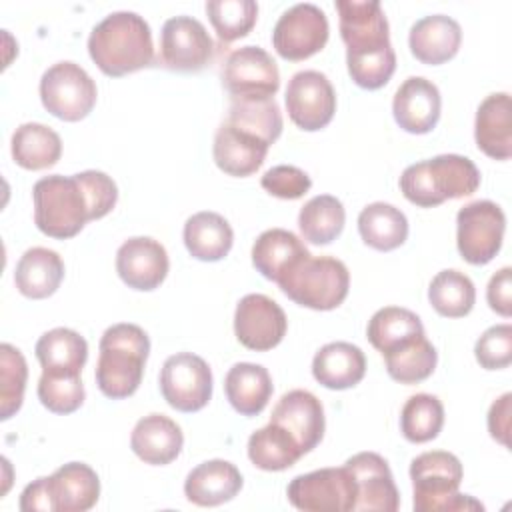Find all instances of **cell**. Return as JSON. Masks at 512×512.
I'll use <instances>...</instances> for the list:
<instances>
[{
	"mask_svg": "<svg viewBox=\"0 0 512 512\" xmlns=\"http://www.w3.org/2000/svg\"><path fill=\"white\" fill-rule=\"evenodd\" d=\"M34 224L56 240L76 236L86 222L104 218L118 200L116 182L100 170H84L72 176L52 174L32 188Z\"/></svg>",
	"mask_w": 512,
	"mask_h": 512,
	"instance_id": "1",
	"label": "cell"
},
{
	"mask_svg": "<svg viewBox=\"0 0 512 512\" xmlns=\"http://www.w3.org/2000/svg\"><path fill=\"white\" fill-rule=\"evenodd\" d=\"M88 54L100 72L112 78L148 68L154 62L152 30L136 12H112L92 28Z\"/></svg>",
	"mask_w": 512,
	"mask_h": 512,
	"instance_id": "2",
	"label": "cell"
},
{
	"mask_svg": "<svg viewBox=\"0 0 512 512\" xmlns=\"http://www.w3.org/2000/svg\"><path fill=\"white\" fill-rule=\"evenodd\" d=\"M98 350V390L112 400L132 396L142 382L144 366L150 354L148 334L136 324L120 322L104 330Z\"/></svg>",
	"mask_w": 512,
	"mask_h": 512,
	"instance_id": "3",
	"label": "cell"
},
{
	"mask_svg": "<svg viewBox=\"0 0 512 512\" xmlns=\"http://www.w3.org/2000/svg\"><path fill=\"white\" fill-rule=\"evenodd\" d=\"M480 186V170L460 154H440L404 168L400 190L420 208H432L444 200L470 196Z\"/></svg>",
	"mask_w": 512,
	"mask_h": 512,
	"instance_id": "4",
	"label": "cell"
},
{
	"mask_svg": "<svg viewBox=\"0 0 512 512\" xmlns=\"http://www.w3.org/2000/svg\"><path fill=\"white\" fill-rule=\"evenodd\" d=\"M464 470L452 452L430 450L410 462L416 512H468L484 510L470 494H460Z\"/></svg>",
	"mask_w": 512,
	"mask_h": 512,
	"instance_id": "5",
	"label": "cell"
},
{
	"mask_svg": "<svg viewBox=\"0 0 512 512\" xmlns=\"http://www.w3.org/2000/svg\"><path fill=\"white\" fill-rule=\"evenodd\" d=\"M276 284L292 302L304 308L334 310L348 296L350 272L338 258L310 254Z\"/></svg>",
	"mask_w": 512,
	"mask_h": 512,
	"instance_id": "6",
	"label": "cell"
},
{
	"mask_svg": "<svg viewBox=\"0 0 512 512\" xmlns=\"http://www.w3.org/2000/svg\"><path fill=\"white\" fill-rule=\"evenodd\" d=\"M96 98V82L76 62H56L40 78L42 106L64 122L86 118L92 112Z\"/></svg>",
	"mask_w": 512,
	"mask_h": 512,
	"instance_id": "7",
	"label": "cell"
},
{
	"mask_svg": "<svg viewBox=\"0 0 512 512\" xmlns=\"http://www.w3.org/2000/svg\"><path fill=\"white\" fill-rule=\"evenodd\" d=\"M506 216L492 200H474L456 214V246L474 266L488 264L502 248Z\"/></svg>",
	"mask_w": 512,
	"mask_h": 512,
	"instance_id": "8",
	"label": "cell"
},
{
	"mask_svg": "<svg viewBox=\"0 0 512 512\" xmlns=\"http://www.w3.org/2000/svg\"><path fill=\"white\" fill-rule=\"evenodd\" d=\"M290 504L304 512H354L356 482L346 466L296 476L286 490Z\"/></svg>",
	"mask_w": 512,
	"mask_h": 512,
	"instance_id": "9",
	"label": "cell"
},
{
	"mask_svg": "<svg viewBox=\"0 0 512 512\" xmlns=\"http://www.w3.org/2000/svg\"><path fill=\"white\" fill-rule=\"evenodd\" d=\"M330 26L324 10L310 2H300L282 12L272 30L274 50L290 62L318 54L328 42Z\"/></svg>",
	"mask_w": 512,
	"mask_h": 512,
	"instance_id": "10",
	"label": "cell"
},
{
	"mask_svg": "<svg viewBox=\"0 0 512 512\" xmlns=\"http://www.w3.org/2000/svg\"><path fill=\"white\" fill-rule=\"evenodd\" d=\"M158 384L164 400L178 412H198L212 398V370L192 352L168 356Z\"/></svg>",
	"mask_w": 512,
	"mask_h": 512,
	"instance_id": "11",
	"label": "cell"
},
{
	"mask_svg": "<svg viewBox=\"0 0 512 512\" xmlns=\"http://www.w3.org/2000/svg\"><path fill=\"white\" fill-rule=\"evenodd\" d=\"M284 100L290 120L306 132L322 130L336 112V92L328 76L318 70L296 72L288 80Z\"/></svg>",
	"mask_w": 512,
	"mask_h": 512,
	"instance_id": "12",
	"label": "cell"
},
{
	"mask_svg": "<svg viewBox=\"0 0 512 512\" xmlns=\"http://www.w3.org/2000/svg\"><path fill=\"white\" fill-rule=\"evenodd\" d=\"M222 86L230 92V98H274L280 88L276 60L260 46L236 48L224 60Z\"/></svg>",
	"mask_w": 512,
	"mask_h": 512,
	"instance_id": "13",
	"label": "cell"
},
{
	"mask_svg": "<svg viewBox=\"0 0 512 512\" xmlns=\"http://www.w3.org/2000/svg\"><path fill=\"white\" fill-rule=\"evenodd\" d=\"M214 56V42L192 16L168 18L160 32V62L174 72H198Z\"/></svg>",
	"mask_w": 512,
	"mask_h": 512,
	"instance_id": "14",
	"label": "cell"
},
{
	"mask_svg": "<svg viewBox=\"0 0 512 512\" xmlns=\"http://www.w3.org/2000/svg\"><path fill=\"white\" fill-rule=\"evenodd\" d=\"M286 328L284 310L266 294H246L236 304L234 334L248 350L266 352L276 348L286 336Z\"/></svg>",
	"mask_w": 512,
	"mask_h": 512,
	"instance_id": "15",
	"label": "cell"
},
{
	"mask_svg": "<svg viewBox=\"0 0 512 512\" xmlns=\"http://www.w3.org/2000/svg\"><path fill=\"white\" fill-rule=\"evenodd\" d=\"M344 466L356 482L354 510L368 512H396L400 494L394 484L388 462L376 452H358L350 456Z\"/></svg>",
	"mask_w": 512,
	"mask_h": 512,
	"instance_id": "16",
	"label": "cell"
},
{
	"mask_svg": "<svg viewBox=\"0 0 512 512\" xmlns=\"http://www.w3.org/2000/svg\"><path fill=\"white\" fill-rule=\"evenodd\" d=\"M336 10L346 54H366L392 46L388 20L380 2L338 0Z\"/></svg>",
	"mask_w": 512,
	"mask_h": 512,
	"instance_id": "17",
	"label": "cell"
},
{
	"mask_svg": "<svg viewBox=\"0 0 512 512\" xmlns=\"http://www.w3.org/2000/svg\"><path fill=\"white\" fill-rule=\"evenodd\" d=\"M168 268L166 248L150 236L128 238L116 252V272L132 290H156L164 282Z\"/></svg>",
	"mask_w": 512,
	"mask_h": 512,
	"instance_id": "18",
	"label": "cell"
},
{
	"mask_svg": "<svg viewBox=\"0 0 512 512\" xmlns=\"http://www.w3.org/2000/svg\"><path fill=\"white\" fill-rule=\"evenodd\" d=\"M440 108V90L424 76L406 78L392 100L396 124L410 134H428L440 120Z\"/></svg>",
	"mask_w": 512,
	"mask_h": 512,
	"instance_id": "19",
	"label": "cell"
},
{
	"mask_svg": "<svg viewBox=\"0 0 512 512\" xmlns=\"http://www.w3.org/2000/svg\"><path fill=\"white\" fill-rule=\"evenodd\" d=\"M270 422L288 430L304 454L320 444L326 428L322 402L308 390L286 392L272 408Z\"/></svg>",
	"mask_w": 512,
	"mask_h": 512,
	"instance_id": "20",
	"label": "cell"
},
{
	"mask_svg": "<svg viewBox=\"0 0 512 512\" xmlns=\"http://www.w3.org/2000/svg\"><path fill=\"white\" fill-rule=\"evenodd\" d=\"M268 148L270 146L258 136L222 122L214 136L212 156L224 174L246 178L264 164Z\"/></svg>",
	"mask_w": 512,
	"mask_h": 512,
	"instance_id": "21",
	"label": "cell"
},
{
	"mask_svg": "<svg viewBox=\"0 0 512 512\" xmlns=\"http://www.w3.org/2000/svg\"><path fill=\"white\" fill-rule=\"evenodd\" d=\"M462 42L460 24L446 14H430L416 20L408 34V46L422 64L438 66L456 56Z\"/></svg>",
	"mask_w": 512,
	"mask_h": 512,
	"instance_id": "22",
	"label": "cell"
},
{
	"mask_svg": "<svg viewBox=\"0 0 512 512\" xmlns=\"http://www.w3.org/2000/svg\"><path fill=\"white\" fill-rule=\"evenodd\" d=\"M184 446L182 428L164 414L140 418L130 434L132 452L146 464L166 466L178 458Z\"/></svg>",
	"mask_w": 512,
	"mask_h": 512,
	"instance_id": "23",
	"label": "cell"
},
{
	"mask_svg": "<svg viewBox=\"0 0 512 512\" xmlns=\"http://www.w3.org/2000/svg\"><path fill=\"white\" fill-rule=\"evenodd\" d=\"M474 138L478 150L494 160L512 156V102L508 92H494L480 102Z\"/></svg>",
	"mask_w": 512,
	"mask_h": 512,
	"instance_id": "24",
	"label": "cell"
},
{
	"mask_svg": "<svg viewBox=\"0 0 512 512\" xmlns=\"http://www.w3.org/2000/svg\"><path fill=\"white\" fill-rule=\"evenodd\" d=\"M52 512H86L100 496L98 474L84 462H68L48 476Z\"/></svg>",
	"mask_w": 512,
	"mask_h": 512,
	"instance_id": "25",
	"label": "cell"
},
{
	"mask_svg": "<svg viewBox=\"0 0 512 512\" xmlns=\"http://www.w3.org/2000/svg\"><path fill=\"white\" fill-rule=\"evenodd\" d=\"M242 488L240 470L228 460H206L192 468L184 480V494L196 506H220Z\"/></svg>",
	"mask_w": 512,
	"mask_h": 512,
	"instance_id": "26",
	"label": "cell"
},
{
	"mask_svg": "<svg viewBox=\"0 0 512 512\" xmlns=\"http://www.w3.org/2000/svg\"><path fill=\"white\" fill-rule=\"evenodd\" d=\"M366 374L364 352L350 342L324 344L312 360V376L330 390L354 388Z\"/></svg>",
	"mask_w": 512,
	"mask_h": 512,
	"instance_id": "27",
	"label": "cell"
},
{
	"mask_svg": "<svg viewBox=\"0 0 512 512\" xmlns=\"http://www.w3.org/2000/svg\"><path fill=\"white\" fill-rule=\"evenodd\" d=\"M310 252L304 242L290 230L270 228L264 230L252 246L254 268L272 282H278L288 274L300 260L308 258Z\"/></svg>",
	"mask_w": 512,
	"mask_h": 512,
	"instance_id": "28",
	"label": "cell"
},
{
	"mask_svg": "<svg viewBox=\"0 0 512 512\" xmlns=\"http://www.w3.org/2000/svg\"><path fill=\"white\" fill-rule=\"evenodd\" d=\"M64 278V262L58 252L34 246L28 248L14 270V284L18 292L32 300L52 296Z\"/></svg>",
	"mask_w": 512,
	"mask_h": 512,
	"instance_id": "29",
	"label": "cell"
},
{
	"mask_svg": "<svg viewBox=\"0 0 512 512\" xmlns=\"http://www.w3.org/2000/svg\"><path fill=\"white\" fill-rule=\"evenodd\" d=\"M272 378L262 364L238 362L224 378V392L230 406L242 416H258L272 398Z\"/></svg>",
	"mask_w": 512,
	"mask_h": 512,
	"instance_id": "30",
	"label": "cell"
},
{
	"mask_svg": "<svg viewBox=\"0 0 512 512\" xmlns=\"http://www.w3.org/2000/svg\"><path fill=\"white\" fill-rule=\"evenodd\" d=\"M182 236L190 256L202 262L222 260L234 244V232L228 220L210 210L192 214L184 224Z\"/></svg>",
	"mask_w": 512,
	"mask_h": 512,
	"instance_id": "31",
	"label": "cell"
},
{
	"mask_svg": "<svg viewBox=\"0 0 512 512\" xmlns=\"http://www.w3.org/2000/svg\"><path fill=\"white\" fill-rule=\"evenodd\" d=\"M358 232L366 246L390 252L408 238V220L402 210L388 202H372L358 214Z\"/></svg>",
	"mask_w": 512,
	"mask_h": 512,
	"instance_id": "32",
	"label": "cell"
},
{
	"mask_svg": "<svg viewBox=\"0 0 512 512\" xmlns=\"http://www.w3.org/2000/svg\"><path fill=\"white\" fill-rule=\"evenodd\" d=\"M10 148L14 162L26 170L50 168L62 156L60 136L40 122L20 124L12 134Z\"/></svg>",
	"mask_w": 512,
	"mask_h": 512,
	"instance_id": "33",
	"label": "cell"
},
{
	"mask_svg": "<svg viewBox=\"0 0 512 512\" xmlns=\"http://www.w3.org/2000/svg\"><path fill=\"white\" fill-rule=\"evenodd\" d=\"M34 352L42 370L48 372L82 374V368L88 360V344L84 336L62 326L44 332L38 338Z\"/></svg>",
	"mask_w": 512,
	"mask_h": 512,
	"instance_id": "34",
	"label": "cell"
},
{
	"mask_svg": "<svg viewBox=\"0 0 512 512\" xmlns=\"http://www.w3.org/2000/svg\"><path fill=\"white\" fill-rule=\"evenodd\" d=\"M304 456L298 442L282 426L268 422L248 438L250 462L266 472H280L294 466Z\"/></svg>",
	"mask_w": 512,
	"mask_h": 512,
	"instance_id": "35",
	"label": "cell"
},
{
	"mask_svg": "<svg viewBox=\"0 0 512 512\" xmlns=\"http://www.w3.org/2000/svg\"><path fill=\"white\" fill-rule=\"evenodd\" d=\"M226 122L234 128L258 136L268 146L274 144L282 134V112L274 98H230Z\"/></svg>",
	"mask_w": 512,
	"mask_h": 512,
	"instance_id": "36",
	"label": "cell"
},
{
	"mask_svg": "<svg viewBox=\"0 0 512 512\" xmlns=\"http://www.w3.org/2000/svg\"><path fill=\"white\" fill-rule=\"evenodd\" d=\"M424 334L422 320L408 308L400 306H384L372 314L366 336L370 344L380 352L386 354L418 336Z\"/></svg>",
	"mask_w": 512,
	"mask_h": 512,
	"instance_id": "37",
	"label": "cell"
},
{
	"mask_svg": "<svg viewBox=\"0 0 512 512\" xmlns=\"http://www.w3.org/2000/svg\"><path fill=\"white\" fill-rule=\"evenodd\" d=\"M346 222V210L342 202L332 194H320L310 198L298 214V228L304 240L310 244H330L336 240Z\"/></svg>",
	"mask_w": 512,
	"mask_h": 512,
	"instance_id": "38",
	"label": "cell"
},
{
	"mask_svg": "<svg viewBox=\"0 0 512 512\" xmlns=\"http://www.w3.org/2000/svg\"><path fill=\"white\" fill-rule=\"evenodd\" d=\"M382 356L386 362L388 376L400 384H418L426 380L428 376H432L438 362V352L426 338V334Z\"/></svg>",
	"mask_w": 512,
	"mask_h": 512,
	"instance_id": "39",
	"label": "cell"
},
{
	"mask_svg": "<svg viewBox=\"0 0 512 512\" xmlns=\"http://www.w3.org/2000/svg\"><path fill=\"white\" fill-rule=\"evenodd\" d=\"M428 300L440 316L462 318L474 308L476 288L464 272L448 268L432 278L428 286Z\"/></svg>",
	"mask_w": 512,
	"mask_h": 512,
	"instance_id": "40",
	"label": "cell"
},
{
	"mask_svg": "<svg viewBox=\"0 0 512 512\" xmlns=\"http://www.w3.org/2000/svg\"><path fill=\"white\" fill-rule=\"evenodd\" d=\"M444 426V406L434 394H412L400 412V432L412 444L434 440Z\"/></svg>",
	"mask_w": 512,
	"mask_h": 512,
	"instance_id": "41",
	"label": "cell"
},
{
	"mask_svg": "<svg viewBox=\"0 0 512 512\" xmlns=\"http://www.w3.org/2000/svg\"><path fill=\"white\" fill-rule=\"evenodd\" d=\"M206 14L218 40L230 44L250 34L258 18V4L254 0H210Z\"/></svg>",
	"mask_w": 512,
	"mask_h": 512,
	"instance_id": "42",
	"label": "cell"
},
{
	"mask_svg": "<svg viewBox=\"0 0 512 512\" xmlns=\"http://www.w3.org/2000/svg\"><path fill=\"white\" fill-rule=\"evenodd\" d=\"M28 366L22 352L4 342L0 346V418H12L24 400Z\"/></svg>",
	"mask_w": 512,
	"mask_h": 512,
	"instance_id": "43",
	"label": "cell"
},
{
	"mask_svg": "<svg viewBox=\"0 0 512 512\" xmlns=\"http://www.w3.org/2000/svg\"><path fill=\"white\" fill-rule=\"evenodd\" d=\"M86 398L82 376L42 370L38 380V400L54 414L76 412Z\"/></svg>",
	"mask_w": 512,
	"mask_h": 512,
	"instance_id": "44",
	"label": "cell"
},
{
	"mask_svg": "<svg viewBox=\"0 0 512 512\" xmlns=\"http://www.w3.org/2000/svg\"><path fill=\"white\" fill-rule=\"evenodd\" d=\"M346 66L356 86L364 90H378L388 84L396 70V52L388 46L366 54H346Z\"/></svg>",
	"mask_w": 512,
	"mask_h": 512,
	"instance_id": "45",
	"label": "cell"
},
{
	"mask_svg": "<svg viewBox=\"0 0 512 512\" xmlns=\"http://www.w3.org/2000/svg\"><path fill=\"white\" fill-rule=\"evenodd\" d=\"M474 356L484 370H502L512 362V326H490L474 346Z\"/></svg>",
	"mask_w": 512,
	"mask_h": 512,
	"instance_id": "46",
	"label": "cell"
},
{
	"mask_svg": "<svg viewBox=\"0 0 512 512\" xmlns=\"http://www.w3.org/2000/svg\"><path fill=\"white\" fill-rule=\"evenodd\" d=\"M260 184L268 194H272L276 198L298 200L310 190L312 180L298 166L280 164V166H272L270 170H266Z\"/></svg>",
	"mask_w": 512,
	"mask_h": 512,
	"instance_id": "47",
	"label": "cell"
},
{
	"mask_svg": "<svg viewBox=\"0 0 512 512\" xmlns=\"http://www.w3.org/2000/svg\"><path fill=\"white\" fill-rule=\"evenodd\" d=\"M486 300L496 314L504 318L512 314V268L510 266L500 268L490 278L486 288Z\"/></svg>",
	"mask_w": 512,
	"mask_h": 512,
	"instance_id": "48",
	"label": "cell"
},
{
	"mask_svg": "<svg viewBox=\"0 0 512 512\" xmlns=\"http://www.w3.org/2000/svg\"><path fill=\"white\" fill-rule=\"evenodd\" d=\"M510 402L512 394L506 392L498 400H494L488 410V432L496 442H500L506 448L510 446Z\"/></svg>",
	"mask_w": 512,
	"mask_h": 512,
	"instance_id": "49",
	"label": "cell"
},
{
	"mask_svg": "<svg viewBox=\"0 0 512 512\" xmlns=\"http://www.w3.org/2000/svg\"><path fill=\"white\" fill-rule=\"evenodd\" d=\"M20 510L22 512H52V502L48 494V476L36 478L28 484L20 494Z\"/></svg>",
	"mask_w": 512,
	"mask_h": 512,
	"instance_id": "50",
	"label": "cell"
}]
</instances>
